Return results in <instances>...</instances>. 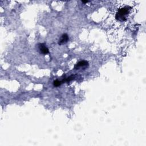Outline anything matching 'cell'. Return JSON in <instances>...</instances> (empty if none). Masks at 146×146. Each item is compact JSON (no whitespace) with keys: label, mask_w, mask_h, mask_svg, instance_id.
Segmentation results:
<instances>
[{"label":"cell","mask_w":146,"mask_h":146,"mask_svg":"<svg viewBox=\"0 0 146 146\" xmlns=\"http://www.w3.org/2000/svg\"><path fill=\"white\" fill-rule=\"evenodd\" d=\"M89 66V62L86 61H81L79 62H78L74 66L75 69H79L83 67H86V66Z\"/></svg>","instance_id":"cell-3"},{"label":"cell","mask_w":146,"mask_h":146,"mask_svg":"<svg viewBox=\"0 0 146 146\" xmlns=\"http://www.w3.org/2000/svg\"><path fill=\"white\" fill-rule=\"evenodd\" d=\"M38 49L40 50L41 53L43 54H47L49 53V50L46 46L45 43H40L38 44Z\"/></svg>","instance_id":"cell-2"},{"label":"cell","mask_w":146,"mask_h":146,"mask_svg":"<svg viewBox=\"0 0 146 146\" xmlns=\"http://www.w3.org/2000/svg\"><path fill=\"white\" fill-rule=\"evenodd\" d=\"M131 8L130 6H125L119 9L116 14V19L121 21L126 20V16L128 15Z\"/></svg>","instance_id":"cell-1"},{"label":"cell","mask_w":146,"mask_h":146,"mask_svg":"<svg viewBox=\"0 0 146 146\" xmlns=\"http://www.w3.org/2000/svg\"><path fill=\"white\" fill-rule=\"evenodd\" d=\"M62 83L61 81L57 79L54 81V82H53V85H54L55 87H58V86H60Z\"/></svg>","instance_id":"cell-5"},{"label":"cell","mask_w":146,"mask_h":146,"mask_svg":"<svg viewBox=\"0 0 146 146\" xmlns=\"http://www.w3.org/2000/svg\"><path fill=\"white\" fill-rule=\"evenodd\" d=\"M69 41V36L67 35V34H63L61 36V38L59 40L58 44L60 45L64 44L67 42V41Z\"/></svg>","instance_id":"cell-4"},{"label":"cell","mask_w":146,"mask_h":146,"mask_svg":"<svg viewBox=\"0 0 146 146\" xmlns=\"http://www.w3.org/2000/svg\"><path fill=\"white\" fill-rule=\"evenodd\" d=\"M82 2H83V3H87V2H89V1H82Z\"/></svg>","instance_id":"cell-6"}]
</instances>
